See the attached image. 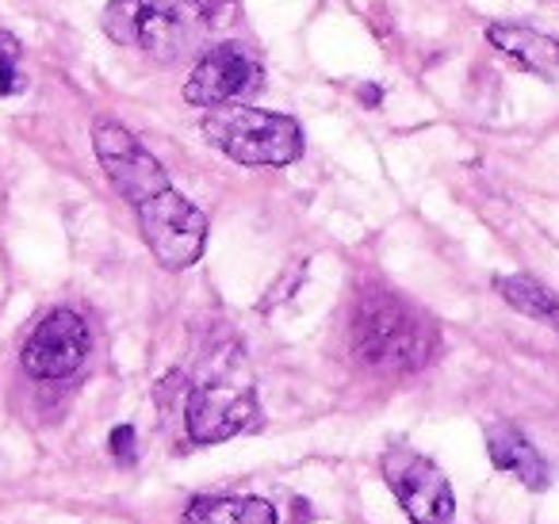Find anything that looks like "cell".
<instances>
[{"instance_id":"8fae6325","label":"cell","mask_w":559,"mask_h":524,"mask_svg":"<svg viewBox=\"0 0 559 524\" xmlns=\"http://www.w3.org/2000/svg\"><path fill=\"white\" fill-rule=\"evenodd\" d=\"M487 39L495 50L513 58L521 70L536 73L544 81L559 78V39H551V35L533 32V27H521V24H495L487 27Z\"/></svg>"},{"instance_id":"52a82bcc","label":"cell","mask_w":559,"mask_h":524,"mask_svg":"<svg viewBox=\"0 0 559 524\" xmlns=\"http://www.w3.org/2000/svg\"><path fill=\"white\" fill-rule=\"evenodd\" d=\"M93 150H96L100 169L108 172L111 188H116L131 207H142L146 200L162 195L165 188H173L162 162H157L123 123H116V119H96Z\"/></svg>"},{"instance_id":"277c9868","label":"cell","mask_w":559,"mask_h":524,"mask_svg":"<svg viewBox=\"0 0 559 524\" xmlns=\"http://www.w3.org/2000/svg\"><path fill=\"white\" fill-rule=\"evenodd\" d=\"M100 24L111 43L142 50L157 62H177L195 35L188 0H108Z\"/></svg>"},{"instance_id":"3957f363","label":"cell","mask_w":559,"mask_h":524,"mask_svg":"<svg viewBox=\"0 0 559 524\" xmlns=\"http://www.w3.org/2000/svg\"><path fill=\"white\" fill-rule=\"evenodd\" d=\"M203 139L249 169H284L304 154V131L296 119L249 104L211 108L203 116Z\"/></svg>"},{"instance_id":"9c48e42d","label":"cell","mask_w":559,"mask_h":524,"mask_svg":"<svg viewBox=\"0 0 559 524\" xmlns=\"http://www.w3.org/2000/svg\"><path fill=\"white\" fill-rule=\"evenodd\" d=\"M88 345L93 337H88L85 318L70 307H58L24 341L20 364L32 379H70L88 360Z\"/></svg>"},{"instance_id":"8992f818","label":"cell","mask_w":559,"mask_h":524,"mask_svg":"<svg viewBox=\"0 0 559 524\" xmlns=\"http://www.w3.org/2000/svg\"><path fill=\"white\" fill-rule=\"evenodd\" d=\"M380 471H383V483L391 486L395 501L403 505V513L414 524H452L456 498H452V486L444 478V471L429 455L414 452L406 444H391L380 455Z\"/></svg>"},{"instance_id":"4fadbf2b","label":"cell","mask_w":559,"mask_h":524,"mask_svg":"<svg viewBox=\"0 0 559 524\" xmlns=\"http://www.w3.org/2000/svg\"><path fill=\"white\" fill-rule=\"evenodd\" d=\"M495 291L502 295L518 314L533 318V322L548 325L551 333H559V299L544 284H536V279H528V276H498Z\"/></svg>"},{"instance_id":"5b68a950","label":"cell","mask_w":559,"mask_h":524,"mask_svg":"<svg viewBox=\"0 0 559 524\" xmlns=\"http://www.w3.org/2000/svg\"><path fill=\"white\" fill-rule=\"evenodd\" d=\"M142 241L150 246L154 261L169 272L192 269L207 246V215L195 203H188L177 188H165L162 195L134 207Z\"/></svg>"},{"instance_id":"7c38bea8","label":"cell","mask_w":559,"mask_h":524,"mask_svg":"<svg viewBox=\"0 0 559 524\" xmlns=\"http://www.w3.org/2000/svg\"><path fill=\"white\" fill-rule=\"evenodd\" d=\"M180 524H276V505L253 493H200Z\"/></svg>"},{"instance_id":"30bf717a","label":"cell","mask_w":559,"mask_h":524,"mask_svg":"<svg viewBox=\"0 0 559 524\" xmlns=\"http://www.w3.org/2000/svg\"><path fill=\"white\" fill-rule=\"evenodd\" d=\"M487 455L498 471H510L513 478H521V486L528 490H548L551 483V471L544 463V455L533 448V440L510 421H495L487 425Z\"/></svg>"},{"instance_id":"5bb4252c","label":"cell","mask_w":559,"mask_h":524,"mask_svg":"<svg viewBox=\"0 0 559 524\" xmlns=\"http://www.w3.org/2000/svg\"><path fill=\"white\" fill-rule=\"evenodd\" d=\"M24 47L12 32H0V96L24 93Z\"/></svg>"},{"instance_id":"7a4b0ae2","label":"cell","mask_w":559,"mask_h":524,"mask_svg":"<svg viewBox=\"0 0 559 524\" xmlns=\"http://www.w3.org/2000/svg\"><path fill=\"white\" fill-rule=\"evenodd\" d=\"M261 398L238 345H215L185 391V429L192 444H218L257 425Z\"/></svg>"},{"instance_id":"9a60e30c","label":"cell","mask_w":559,"mask_h":524,"mask_svg":"<svg viewBox=\"0 0 559 524\" xmlns=\"http://www.w3.org/2000/svg\"><path fill=\"white\" fill-rule=\"evenodd\" d=\"M108 448H111V455H116L119 463H134V429H131V425H119V429H111Z\"/></svg>"},{"instance_id":"ba28073f","label":"cell","mask_w":559,"mask_h":524,"mask_svg":"<svg viewBox=\"0 0 559 524\" xmlns=\"http://www.w3.org/2000/svg\"><path fill=\"white\" fill-rule=\"evenodd\" d=\"M264 85V66L241 43H223L211 47L200 62L192 66L185 81V100L192 108H226V104L253 96Z\"/></svg>"},{"instance_id":"6da1fadb","label":"cell","mask_w":559,"mask_h":524,"mask_svg":"<svg viewBox=\"0 0 559 524\" xmlns=\"http://www.w3.org/2000/svg\"><path fill=\"white\" fill-rule=\"evenodd\" d=\"M441 333L433 318L388 287H365L349 310V348L365 368L411 376L433 360Z\"/></svg>"}]
</instances>
